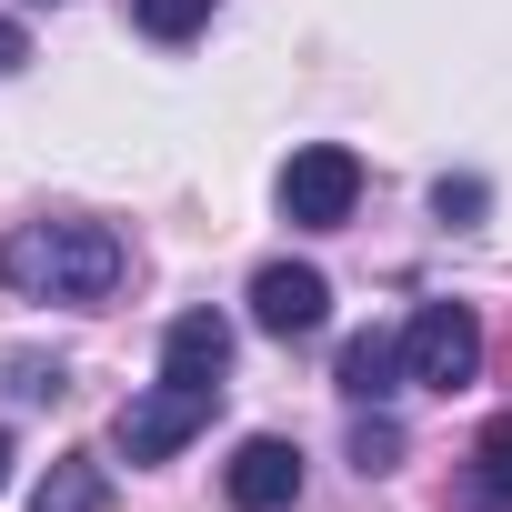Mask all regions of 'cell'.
Instances as JSON below:
<instances>
[{
  "label": "cell",
  "mask_w": 512,
  "mask_h": 512,
  "mask_svg": "<svg viewBox=\"0 0 512 512\" xmlns=\"http://www.w3.org/2000/svg\"><path fill=\"white\" fill-rule=\"evenodd\" d=\"M121 272H131V251H121L111 221H21L11 241H0V282H11L21 302L91 312V302L121 292Z\"/></svg>",
  "instance_id": "1"
},
{
  "label": "cell",
  "mask_w": 512,
  "mask_h": 512,
  "mask_svg": "<svg viewBox=\"0 0 512 512\" xmlns=\"http://www.w3.org/2000/svg\"><path fill=\"white\" fill-rule=\"evenodd\" d=\"M211 412H221V392H201V382H151V392H131L121 402V422H111V442L131 452V462H171L191 432H211Z\"/></svg>",
  "instance_id": "2"
},
{
  "label": "cell",
  "mask_w": 512,
  "mask_h": 512,
  "mask_svg": "<svg viewBox=\"0 0 512 512\" xmlns=\"http://www.w3.org/2000/svg\"><path fill=\"white\" fill-rule=\"evenodd\" d=\"M402 372H412L422 392H462V382L482 372V322H472L462 302H422V312L402 322Z\"/></svg>",
  "instance_id": "3"
},
{
  "label": "cell",
  "mask_w": 512,
  "mask_h": 512,
  "mask_svg": "<svg viewBox=\"0 0 512 512\" xmlns=\"http://www.w3.org/2000/svg\"><path fill=\"white\" fill-rule=\"evenodd\" d=\"M352 201H362V161H352L342 141H312V151L282 161V211H292L302 231H342Z\"/></svg>",
  "instance_id": "4"
},
{
  "label": "cell",
  "mask_w": 512,
  "mask_h": 512,
  "mask_svg": "<svg viewBox=\"0 0 512 512\" xmlns=\"http://www.w3.org/2000/svg\"><path fill=\"white\" fill-rule=\"evenodd\" d=\"M251 322H262L272 342H312L332 322V282L312 262H262L251 272Z\"/></svg>",
  "instance_id": "5"
},
{
  "label": "cell",
  "mask_w": 512,
  "mask_h": 512,
  "mask_svg": "<svg viewBox=\"0 0 512 512\" xmlns=\"http://www.w3.org/2000/svg\"><path fill=\"white\" fill-rule=\"evenodd\" d=\"M221 492H231V512H292V502H302V452H292L282 432H251V442L231 452Z\"/></svg>",
  "instance_id": "6"
},
{
  "label": "cell",
  "mask_w": 512,
  "mask_h": 512,
  "mask_svg": "<svg viewBox=\"0 0 512 512\" xmlns=\"http://www.w3.org/2000/svg\"><path fill=\"white\" fill-rule=\"evenodd\" d=\"M161 372L221 392V372H231V322H221V312H181V322L161 332Z\"/></svg>",
  "instance_id": "7"
},
{
  "label": "cell",
  "mask_w": 512,
  "mask_h": 512,
  "mask_svg": "<svg viewBox=\"0 0 512 512\" xmlns=\"http://www.w3.org/2000/svg\"><path fill=\"white\" fill-rule=\"evenodd\" d=\"M402 382H412V372H402V342H392V332H352V342H342V392H352V402H392Z\"/></svg>",
  "instance_id": "8"
},
{
  "label": "cell",
  "mask_w": 512,
  "mask_h": 512,
  "mask_svg": "<svg viewBox=\"0 0 512 512\" xmlns=\"http://www.w3.org/2000/svg\"><path fill=\"white\" fill-rule=\"evenodd\" d=\"M101 502H111V482H101L91 452H61V462L31 482V512H101Z\"/></svg>",
  "instance_id": "9"
},
{
  "label": "cell",
  "mask_w": 512,
  "mask_h": 512,
  "mask_svg": "<svg viewBox=\"0 0 512 512\" xmlns=\"http://www.w3.org/2000/svg\"><path fill=\"white\" fill-rule=\"evenodd\" d=\"M472 512H512V412L482 432V452H472Z\"/></svg>",
  "instance_id": "10"
},
{
  "label": "cell",
  "mask_w": 512,
  "mask_h": 512,
  "mask_svg": "<svg viewBox=\"0 0 512 512\" xmlns=\"http://www.w3.org/2000/svg\"><path fill=\"white\" fill-rule=\"evenodd\" d=\"M211 11H221V0H131V21H141L151 41H191Z\"/></svg>",
  "instance_id": "11"
},
{
  "label": "cell",
  "mask_w": 512,
  "mask_h": 512,
  "mask_svg": "<svg viewBox=\"0 0 512 512\" xmlns=\"http://www.w3.org/2000/svg\"><path fill=\"white\" fill-rule=\"evenodd\" d=\"M0 392H11V402H61V362L11 352V362H0Z\"/></svg>",
  "instance_id": "12"
},
{
  "label": "cell",
  "mask_w": 512,
  "mask_h": 512,
  "mask_svg": "<svg viewBox=\"0 0 512 512\" xmlns=\"http://www.w3.org/2000/svg\"><path fill=\"white\" fill-rule=\"evenodd\" d=\"M352 462H362V472H392V462H402V422L362 412V422H352Z\"/></svg>",
  "instance_id": "13"
},
{
  "label": "cell",
  "mask_w": 512,
  "mask_h": 512,
  "mask_svg": "<svg viewBox=\"0 0 512 512\" xmlns=\"http://www.w3.org/2000/svg\"><path fill=\"white\" fill-rule=\"evenodd\" d=\"M432 211H442V221H452V211H482V181H442V191H432Z\"/></svg>",
  "instance_id": "14"
},
{
  "label": "cell",
  "mask_w": 512,
  "mask_h": 512,
  "mask_svg": "<svg viewBox=\"0 0 512 512\" xmlns=\"http://www.w3.org/2000/svg\"><path fill=\"white\" fill-rule=\"evenodd\" d=\"M21 61H31V31H21V21H0V81H11Z\"/></svg>",
  "instance_id": "15"
},
{
  "label": "cell",
  "mask_w": 512,
  "mask_h": 512,
  "mask_svg": "<svg viewBox=\"0 0 512 512\" xmlns=\"http://www.w3.org/2000/svg\"><path fill=\"white\" fill-rule=\"evenodd\" d=\"M0 492H11V432H0Z\"/></svg>",
  "instance_id": "16"
}]
</instances>
